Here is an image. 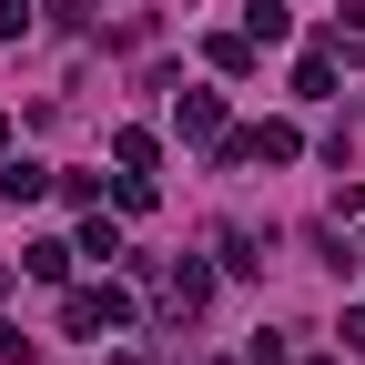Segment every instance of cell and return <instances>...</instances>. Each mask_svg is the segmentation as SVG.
<instances>
[{
	"mask_svg": "<svg viewBox=\"0 0 365 365\" xmlns=\"http://www.w3.org/2000/svg\"><path fill=\"white\" fill-rule=\"evenodd\" d=\"M61 325H71V335H112V325H132V294H122V284H81V294L61 304Z\"/></svg>",
	"mask_w": 365,
	"mask_h": 365,
	"instance_id": "6da1fadb",
	"label": "cell"
},
{
	"mask_svg": "<svg viewBox=\"0 0 365 365\" xmlns=\"http://www.w3.org/2000/svg\"><path fill=\"white\" fill-rule=\"evenodd\" d=\"M0 193H11V203H41V193H51V173L21 163V153H0Z\"/></svg>",
	"mask_w": 365,
	"mask_h": 365,
	"instance_id": "7a4b0ae2",
	"label": "cell"
},
{
	"mask_svg": "<svg viewBox=\"0 0 365 365\" xmlns=\"http://www.w3.org/2000/svg\"><path fill=\"white\" fill-rule=\"evenodd\" d=\"M173 122H182V143H203V132L223 122V102H213V91H182V102H173Z\"/></svg>",
	"mask_w": 365,
	"mask_h": 365,
	"instance_id": "3957f363",
	"label": "cell"
},
{
	"mask_svg": "<svg viewBox=\"0 0 365 365\" xmlns=\"http://www.w3.org/2000/svg\"><path fill=\"white\" fill-rule=\"evenodd\" d=\"M193 304H213V264H173V314H193Z\"/></svg>",
	"mask_w": 365,
	"mask_h": 365,
	"instance_id": "277c9868",
	"label": "cell"
},
{
	"mask_svg": "<svg viewBox=\"0 0 365 365\" xmlns=\"http://www.w3.org/2000/svg\"><path fill=\"white\" fill-rule=\"evenodd\" d=\"M284 31H294L284 0H254V11H244V41H284Z\"/></svg>",
	"mask_w": 365,
	"mask_h": 365,
	"instance_id": "5b68a950",
	"label": "cell"
},
{
	"mask_svg": "<svg viewBox=\"0 0 365 365\" xmlns=\"http://www.w3.org/2000/svg\"><path fill=\"white\" fill-rule=\"evenodd\" d=\"M71 254H91V264H112V254H122V223H102V213H91V223H81V244H71Z\"/></svg>",
	"mask_w": 365,
	"mask_h": 365,
	"instance_id": "8992f818",
	"label": "cell"
},
{
	"mask_svg": "<svg viewBox=\"0 0 365 365\" xmlns=\"http://www.w3.org/2000/svg\"><path fill=\"white\" fill-rule=\"evenodd\" d=\"M21 264H31V274H41V284H61V274H71V244H31V254H21Z\"/></svg>",
	"mask_w": 365,
	"mask_h": 365,
	"instance_id": "52a82bcc",
	"label": "cell"
},
{
	"mask_svg": "<svg viewBox=\"0 0 365 365\" xmlns=\"http://www.w3.org/2000/svg\"><path fill=\"white\" fill-rule=\"evenodd\" d=\"M31 31V0H0V41H21Z\"/></svg>",
	"mask_w": 365,
	"mask_h": 365,
	"instance_id": "ba28073f",
	"label": "cell"
},
{
	"mask_svg": "<svg viewBox=\"0 0 365 365\" xmlns=\"http://www.w3.org/2000/svg\"><path fill=\"white\" fill-rule=\"evenodd\" d=\"M254 365H294V355H284V335H254Z\"/></svg>",
	"mask_w": 365,
	"mask_h": 365,
	"instance_id": "9c48e42d",
	"label": "cell"
},
{
	"mask_svg": "<svg viewBox=\"0 0 365 365\" xmlns=\"http://www.w3.org/2000/svg\"><path fill=\"white\" fill-rule=\"evenodd\" d=\"M0 294H11V264H0Z\"/></svg>",
	"mask_w": 365,
	"mask_h": 365,
	"instance_id": "30bf717a",
	"label": "cell"
},
{
	"mask_svg": "<svg viewBox=\"0 0 365 365\" xmlns=\"http://www.w3.org/2000/svg\"><path fill=\"white\" fill-rule=\"evenodd\" d=\"M304 365H325V355H304Z\"/></svg>",
	"mask_w": 365,
	"mask_h": 365,
	"instance_id": "8fae6325",
	"label": "cell"
}]
</instances>
